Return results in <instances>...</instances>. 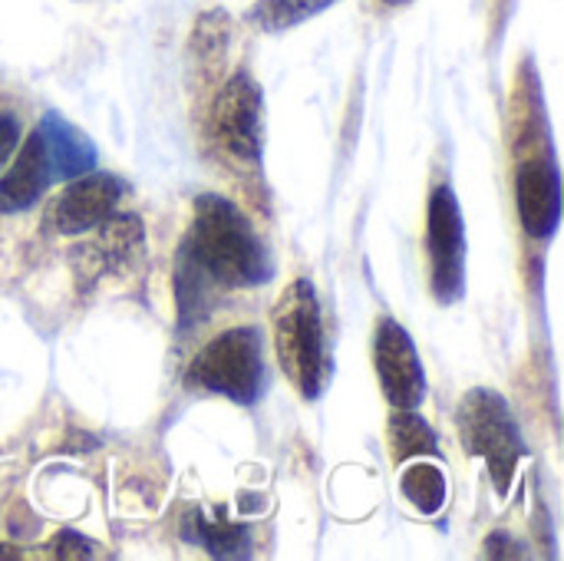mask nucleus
<instances>
[{"mask_svg":"<svg viewBox=\"0 0 564 561\" xmlns=\"http://www.w3.org/2000/svg\"><path fill=\"white\" fill-rule=\"evenodd\" d=\"M178 261L215 291L261 288L274 278V261L261 238L251 231L248 218L218 195L195 202Z\"/></svg>","mask_w":564,"mask_h":561,"instance_id":"obj_1","label":"nucleus"},{"mask_svg":"<svg viewBox=\"0 0 564 561\" xmlns=\"http://www.w3.org/2000/svg\"><path fill=\"white\" fill-rule=\"evenodd\" d=\"M271 327L284 377L304 400H317L330 380V354L324 341L321 301L307 278H297L284 288L274 304Z\"/></svg>","mask_w":564,"mask_h":561,"instance_id":"obj_2","label":"nucleus"},{"mask_svg":"<svg viewBox=\"0 0 564 561\" xmlns=\"http://www.w3.org/2000/svg\"><path fill=\"white\" fill-rule=\"evenodd\" d=\"M185 384L192 390L218 393L231 403L251 407L264 390L261 334L254 327H231L212 337L188 364Z\"/></svg>","mask_w":564,"mask_h":561,"instance_id":"obj_3","label":"nucleus"},{"mask_svg":"<svg viewBox=\"0 0 564 561\" xmlns=\"http://www.w3.org/2000/svg\"><path fill=\"white\" fill-rule=\"evenodd\" d=\"M456 423H459V436H463L466 450L473 456L486 460L496 489L506 496L512 489L519 460L525 456V446H522L519 427L509 413V403L496 390L476 387L463 397Z\"/></svg>","mask_w":564,"mask_h":561,"instance_id":"obj_4","label":"nucleus"},{"mask_svg":"<svg viewBox=\"0 0 564 561\" xmlns=\"http://www.w3.org/2000/svg\"><path fill=\"white\" fill-rule=\"evenodd\" d=\"M430 284L440 304H456L466 288V231L463 212L449 185H436L426 208Z\"/></svg>","mask_w":564,"mask_h":561,"instance_id":"obj_5","label":"nucleus"},{"mask_svg":"<svg viewBox=\"0 0 564 561\" xmlns=\"http://www.w3.org/2000/svg\"><path fill=\"white\" fill-rule=\"evenodd\" d=\"M212 136L238 162H258L264 145V99L248 69L235 73L212 103Z\"/></svg>","mask_w":564,"mask_h":561,"instance_id":"obj_6","label":"nucleus"},{"mask_svg":"<svg viewBox=\"0 0 564 561\" xmlns=\"http://www.w3.org/2000/svg\"><path fill=\"white\" fill-rule=\"evenodd\" d=\"M96 228L93 241L73 248V271L79 284H93L102 274H129L145 255V228L135 215H109Z\"/></svg>","mask_w":564,"mask_h":561,"instance_id":"obj_7","label":"nucleus"},{"mask_svg":"<svg viewBox=\"0 0 564 561\" xmlns=\"http://www.w3.org/2000/svg\"><path fill=\"white\" fill-rule=\"evenodd\" d=\"M373 367L383 387V397L397 410H416L426 397V374L410 334L393 321L383 317L373 334Z\"/></svg>","mask_w":564,"mask_h":561,"instance_id":"obj_8","label":"nucleus"},{"mask_svg":"<svg viewBox=\"0 0 564 561\" xmlns=\"http://www.w3.org/2000/svg\"><path fill=\"white\" fill-rule=\"evenodd\" d=\"M122 195V185L109 172H83L76 175L46 212V225L56 235H83L93 231L99 222H106L116 212V202Z\"/></svg>","mask_w":564,"mask_h":561,"instance_id":"obj_9","label":"nucleus"},{"mask_svg":"<svg viewBox=\"0 0 564 561\" xmlns=\"http://www.w3.org/2000/svg\"><path fill=\"white\" fill-rule=\"evenodd\" d=\"M516 202L522 228L532 238H549L562 218V182L558 165L549 152H535L519 162L516 175Z\"/></svg>","mask_w":564,"mask_h":561,"instance_id":"obj_10","label":"nucleus"},{"mask_svg":"<svg viewBox=\"0 0 564 561\" xmlns=\"http://www.w3.org/2000/svg\"><path fill=\"white\" fill-rule=\"evenodd\" d=\"M53 182V169H50V155L43 145L40 129H33L26 136V142L20 145L10 172L0 179V212L13 215V212H26L30 205H36L46 192V185Z\"/></svg>","mask_w":564,"mask_h":561,"instance_id":"obj_11","label":"nucleus"},{"mask_svg":"<svg viewBox=\"0 0 564 561\" xmlns=\"http://www.w3.org/2000/svg\"><path fill=\"white\" fill-rule=\"evenodd\" d=\"M40 136H43V145H46V155H50V169H53V179H76L83 172L93 169L96 162V149L93 142L69 122L63 119L59 112H46L43 122L36 126Z\"/></svg>","mask_w":564,"mask_h":561,"instance_id":"obj_12","label":"nucleus"},{"mask_svg":"<svg viewBox=\"0 0 564 561\" xmlns=\"http://www.w3.org/2000/svg\"><path fill=\"white\" fill-rule=\"evenodd\" d=\"M185 539L198 542L208 555L215 559H245L248 549V532L235 522H228L225 516L218 519H202V513H188L185 516Z\"/></svg>","mask_w":564,"mask_h":561,"instance_id":"obj_13","label":"nucleus"},{"mask_svg":"<svg viewBox=\"0 0 564 561\" xmlns=\"http://www.w3.org/2000/svg\"><path fill=\"white\" fill-rule=\"evenodd\" d=\"M390 453L393 463H406L416 456H433L436 453V433L430 430L426 420H420L413 410H397L390 420Z\"/></svg>","mask_w":564,"mask_h":561,"instance_id":"obj_14","label":"nucleus"},{"mask_svg":"<svg viewBox=\"0 0 564 561\" xmlns=\"http://www.w3.org/2000/svg\"><path fill=\"white\" fill-rule=\"evenodd\" d=\"M337 0H258L248 13V20L264 30V33H281L291 30L311 17H317L321 10L334 7Z\"/></svg>","mask_w":564,"mask_h":561,"instance_id":"obj_15","label":"nucleus"},{"mask_svg":"<svg viewBox=\"0 0 564 561\" xmlns=\"http://www.w3.org/2000/svg\"><path fill=\"white\" fill-rule=\"evenodd\" d=\"M403 496L423 513V516H436L446 503V476L440 466L433 463H416L403 473L400 479Z\"/></svg>","mask_w":564,"mask_h":561,"instance_id":"obj_16","label":"nucleus"},{"mask_svg":"<svg viewBox=\"0 0 564 561\" xmlns=\"http://www.w3.org/2000/svg\"><path fill=\"white\" fill-rule=\"evenodd\" d=\"M228 43V13L225 10H212L198 20L195 33H192V46L198 56H215L225 53Z\"/></svg>","mask_w":564,"mask_h":561,"instance_id":"obj_17","label":"nucleus"},{"mask_svg":"<svg viewBox=\"0 0 564 561\" xmlns=\"http://www.w3.org/2000/svg\"><path fill=\"white\" fill-rule=\"evenodd\" d=\"M53 555L56 559H89L93 555V542H86L76 532H59L53 539Z\"/></svg>","mask_w":564,"mask_h":561,"instance_id":"obj_18","label":"nucleus"},{"mask_svg":"<svg viewBox=\"0 0 564 561\" xmlns=\"http://www.w3.org/2000/svg\"><path fill=\"white\" fill-rule=\"evenodd\" d=\"M17 139H20V122L13 112H0V165L10 159V152L17 149Z\"/></svg>","mask_w":564,"mask_h":561,"instance_id":"obj_19","label":"nucleus"},{"mask_svg":"<svg viewBox=\"0 0 564 561\" xmlns=\"http://www.w3.org/2000/svg\"><path fill=\"white\" fill-rule=\"evenodd\" d=\"M387 7H403V3H410V0H383Z\"/></svg>","mask_w":564,"mask_h":561,"instance_id":"obj_20","label":"nucleus"}]
</instances>
